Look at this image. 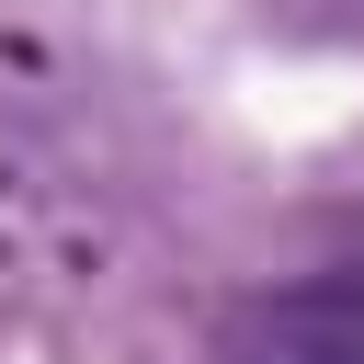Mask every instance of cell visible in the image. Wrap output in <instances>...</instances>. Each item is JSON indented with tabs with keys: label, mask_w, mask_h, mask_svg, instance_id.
I'll return each instance as SVG.
<instances>
[{
	"label": "cell",
	"mask_w": 364,
	"mask_h": 364,
	"mask_svg": "<svg viewBox=\"0 0 364 364\" xmlns=\"http://www.w3.org/2000/svg\"><path fill=\"white\" fill-rule=\"evenodd\" d=\"M216 364H364V262H318L239 296L216 330Z\"/></svg>",
	"instance_id": "obj_1"
}]
</instances>
